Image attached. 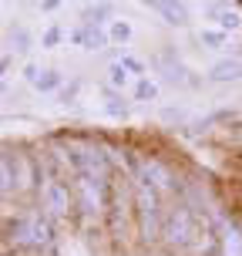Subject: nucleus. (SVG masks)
<instances>
[{
	"label": "nucleus",
	"instance_id": "obj_5",
	"mask_svg": "<svg viewBox=\"0 0 242 256\" xmlns=\"http://www.w3.org/2000/svg\"><path fill=\"white\" fill-rule=\"evenodd\" d=\"M0 179H3V202H10L13 196H20L24 189V145H3L0 155Z\"/></svg>",
	"mask_w": 242,
	"mask_h": 256
},
{
	"label": "nucleus",
	"instance_id": "obj_18",
	"mask_svg": "<svg viewBox=\"0 0 242 256\" xmlns=\"http://www.w3.org/2000/svg\"><path fill=\"white\" fill-rule=\"evenodd\" d=\"M131 81H135V78L128 74V68H125V64H121V61H118V58H115V61H111V64H108V81H104V84H111V88L125 91L128 84H131Z\"/></svg>",
	"mask_w": 242,
	"mask_h": 256
},
{
	"label": "nucleus",
	"instance_id": "obj_9",
	"mask_svg": "<svg viewBox=\"0 0 242 256\" xmlns=\"http://www.w3.org/2000/svg\"><path fill=\"white\" fill-rule=\"evenodd\" d=\"M67 40H71L74 48H84V51H108V48H111L108 27H94V24H77V27H71Z\"/></svg>",
	"mask_w": 242,
	"mask_h": 256
},
{
	"label": "nucleus",
	"instance_id": "obj_20",
	"mask_svg": "<svg viewBox=\"0 0 242 256\" xmlns=\"http://www.w3.org/2000/svg\"><path fill=\"white\" fill-rule=\"evenodd\" d=\"M118 61H121V64L128 68V74L135 78V81H138V78H148V64L141 61V58H135V54L121 51V54H118Z\"/></svg>",
	"mask_w": 242,
	"mask_h": 256
},
{
	"label": "nucleus",
	"instance_id": "obj_10",
	"mask_svg": "<svg viewBox=\"0 0 242 256\" xmlns=\"http://www.w3.org/2000/svg\"><path fill=\"white\" fill-rule=\"evenodd\" d=\"M148 10H155L168 27H189L192 24V10L185 0H141Z\"/></svg>",
	"mask_w": 242,
	"mask_h": 256
},
{
	"label": "nucleus",
	"instance_id": "obj_14",
	"mask_svg": "<svg viewBox=\"0 0 242 256\" xmlns=\"http://www.w3.org/2000/svg\"><path fill=\"white\" fill-rule=\"evenodd\" d=\"M101 98H104V112L111 118H118V122H128V115H131V104L125 102V91L111 88V84H101Z\"/></svg>",
	"mask_w": 242,
	"mask_h": 256
},
{
	"label": "nucleus",
	"instance_id": "obj_2",
	"mask_svg": "<svg viewBox=\"0 0 242 256\" xmlns=\"http://www.w3.org/2000/svg\"><path fill=\"white\" fill-rule=\"evenodd\" d=\"M165 212H168V199L158 189L135 182V240L145 250L148 246H162V230H165Z\"/></svg>",
	"mask_w": 242,
	"mask_h": 256
},
{
	"label": "nucleus",
	"instance_id": "obj_3",
	"mask_svg": "<svg viewBox=\"0 0 242 256\" xmlns=\"http://www.w3.org/2000/svg\"><path fill=\"white\" fill-rule=\"evenodd\" d=\"M202 219L192 212L185 202H179V199H172L168 202V212H165V230H162V250H168V253H185L192 243H195V236L202 232Z\"/></svg>",
	"mask_w": 242,
	"mask_h": 256
},
{
	"label": "nucleus",
	"instance_id": "obj_15",
	"mask_svg": "<svg viewBox=\"0 0 242 256\" xmlns=\"http://www.w3.org/2000/svg\"><path fill=\"white\" fill-rule=\"evenodd\" d=\"M7 51L17 54V58H27L34 51V38H30V30L24 24H10V30H7Z\"/></svg>",
	"mask_w": 242,
	"mask_h": 256
},
{
	"label": "nucleus",
	"instance_id": "obj_6",
	"mask_svg": "<svg viewBox=\"0 0 242 256\" xmlns=\"http://www.w3.org/2000/svg\"><path fill=\"white\" fill-rule=\"evenodd\" d=\"M54 243H57V219L47 216L37 206V209L30 212V246H27V250H30V253H44V250L51 253Z\"/></svg>",
	"mask_w": 242,
	"mask_h": 256
},
{
	"label": "nucleus",
	"instance_id": "obj_11",
	"mask_svg": "<svg viewBox=\"0 0 242 256\" xmlns=\"http://www.w3.org/2000/svg\"><path fill=\"white\" fill-rule=\"evenodd\" d=\"M205 17H209L219 30H226V34H239V30H242V14L232 7L229 0H222V4H209Z\"/></svg>",
	"mask_w": 242,
	"mask_h": 256
},
{
	"label": "nucleus",
	"instance_id": "obj_1",
	"mask_svg": "<svg viewBox=\"0 0 242 256\" xmlns=\"http://www.w3.org/2000/svg\"><path fill=\"white\" fill-rule=\"evenodd\" d=\"M104 232L111 236L115 246H128L131 236H135V179L128 172H115L108 216H104Z\"/></svg>",
	"mask_w": 242,
	"mask_h": 256
},
{
	"label": "nucleus",
	"instance_id": "obj_13",
	"mask_svg": "<svg viewBox=\"0 0 242 256\" xmlns=\"http://www.w3.org/2000/svg\"><path fill=\"white\" fill-rule=\"evenodd\" d=\"M115 20V4L111 0H91L81 10V24H94V27H108Z\"/></svg>",
	"mask_w": 242,
	"mask_h": 256
},
{
	"label": "nucleus",
	"instance_id": "obj_17",
	"mask_svg": "<svg viewBox=\"0 0 242 256\" xmlns=\"http://www.w3.org/2000/svg\"><path fill=\"white\" fill-rule=\"evenodd\" d=\"M158 94H162V88H158V81H152V78H138V81H135V88H131V98L141 102V104L158 102Z\"/></svg>",
	"mask_w": 242,
	"mask_h": 256
},
{
	"label": "nucleus",
	"instance_id": "obj_21",
	"mask_svg": "<svg viewBox=\"0 0 242 256\" xmlns=\"http://www.w3.org/2000/svg\"><path fill=\"white\" fill-rule=\"evenodd\" d=\"M64 38H67V34H64V27L61 24H51L44 34H40V48H44V51H54V48H61Z\"/></svg>",
	"mask_w": 242,
	"mask_h": 256
},
{
	"label": "nucleus",
	"instance_id": "obj_19",
	"mask_svg": "<svg viewBox=\"0 0 242 256\" xmlns=\"http://www.w3.org/2000/svg\"><path fill=\"white\" fill-rule=\"evenodd\" d=\"M131 34H135V30H131V24H128V20H121V17H115V20L108 24V38H111V44H128V40H131Z\"/></svg>",
	"mask_w": 242,
	"mask_h": 256
},
{
	"label": "nucleus",
	"instance_id": "obj_4",
	"mask_svg": "<svg viewBox=\"0 0 242 256\" xmlns=\"http://www.w3.org/2000/svg\"><path fill=\"white\" fill-rule=\"evenodd\" d=\"M37 206L57 222L61 219H74V186H71V179H61V176L47 179L37 196Z\"/></svg>",
	"mask_w": 242,
	"mask_h": 256
},
{
	"label": "nucleus",
	"instance_id": "obj_22",
	"mask_svg": "<svg viewBox=\"0 0 242 256\" xmlns=\"http://www.w3.org/2000/svg\"><path fill=\"white\" fill-rule=\"evenodd\" d=\"M61 4H64V0H40V10H44V14H51V10H57Z\"/></svg>",
	"mask_w": 242,
	"mask_h": 256
},
{
	"label": "nucleus",
	"instance_id": "obj_12",
	"mask_svg": "<svg viewBox=\"0 0 242 256\" xmlns=\"http://www.w3.org/2000/svg\"><path fill=\"white\" fill-rule=\"evenodd\" d=\"M205 78L216 81V84H232V81H239V78H242V58H232V54L219 58L216 64H209Z\"/></svg>",
	"mask_w": 242,
	"mask_h": 256
},
{
	"label": "nucleus",
	"instance_id": "obj_8",
	"mask_svg": "<svg viewBox=\"0 0 242 256\" xmlns=\"http://www.w3.org/2000/svg\"><path fill=\"white\" fill-rule=\"evenodd\" d=\"M24 81L37 91V94H57V91L64 88V74L57 68H40V64H34V61L24 64Z\"/></svg>",
	"mask_w": 242,
	"mask_h": 256
},
{
	"label": "nucleus",
	"instance_id": "obj_16",
	"mask_svg": "<svg viewBox=\"0 0 242 256\" xmlns=\"http://www.w3.org/2000/svg\"><path fill=\"white\" fill-rule=\"evenodd\" d=\"M229 38H232V34L219 30V27H202V30H199V44H202V48H209V51H219V54H229L232 51Z\"/></svg>",
	"mask_w": 242,
	"mask_h": 256
},
{
	"label": "nucleus",
	"instance_id": "obj_7",
	"mask_svg": "<svg viewBox=\"0 0 242 256\" xmlns=\"http://www.w3.org/2000/svg\"><path fill=\"white\" fill-rule=\"evenodd\" d=\"M152 68L162 74V81H165V84H175V88H179V84H192L189 68L179 61V54L172 51V48H162V51L155 54V58H152Z\"/></svg>",
	"mask_w": 242,
	"mask_h": 256
}]
</instances>
